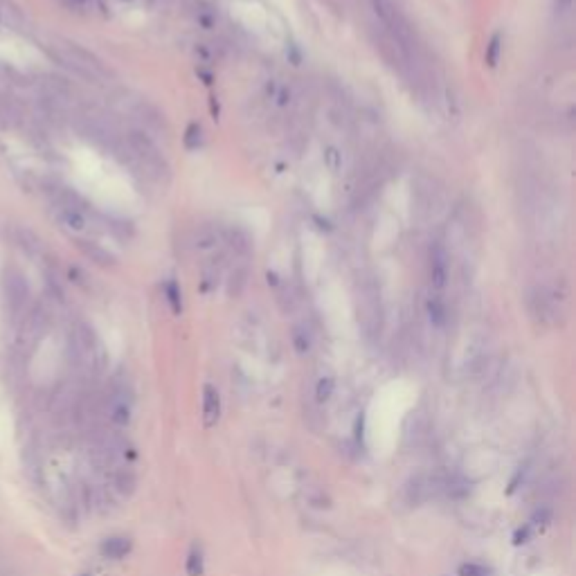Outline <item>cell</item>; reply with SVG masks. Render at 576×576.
<instances>
[{
    "mask_svg": "<svg viewBox=\"0 0 576 576\" xmlns=\"http://www.w3.org/2000/svg\"><path fill=\"white\" fill-rule=\"evenodd\" d=\"M14 244L28 257H32V259H39L43 255V241L39 239L37 232L30 228H14Z\"/></svg>",
    "mask_w": 576,
    "mask_h": 576,
    "instance_id": "8992f818",
    "label": "cell"
},
{
    "mask_svg": "<svg viewBox=\"0 0 576 576\" xmlns=\"http://www.w3.org/2000/svg\"><path fill=\"white\" fill-rule=\"evenodd\" d=\"M128 552H131V540L128 538L113 536V538H106L104 543H101V554H104L106 558H113V561L124 558Z\"/></svg>",
    "mask_w": 576,
    "mask_h": 576,
    "instance_id": "8fae6325",
    "label": "cell"
},
{
    "mask_svg": "<svg viewBox=\"0 0 576 576\" xmlns=\"http://www.w3.org/2000/svg\"><path fill=\"white\" fill-rule=\"evenodd\" d=\"M527 538H529V527H524V529H518V531H515V536H513V543H515V545H520V543H527Z\"/></svg>",
    "mask_w": 576,
    "mask_h": 576,
    "instance_id": "603a6c76",
    "label": "cell"
},
{
    "mask_svg": "<svg viewBox=\"0 0 576 576\" xmlns=\"http://www.w3.org/2000/svg\"><path fill=\"white\" fill-rule=\"evenodd\" d=\"M54 217L59 226L70 232V235H83V232H88V219H86V214L81 210L54 203Z\"/></svg>",
    "mask_w": 576,
    "mask_h": 576,
    "instance_id": "277c9868",
    "label": "cell"
},
{
    "mask_svg": "<svg viewBox=\"0 0 576 576\" xmlns=\"http://www.w3.org/2000/svg\"><path fill=\"white\" fill-rule=\"evenodd\" d=\"M57 48H59V52H54L57 61L66 66L68 70H72L75 75L83 77L86 81H101L108 77V68L104 66V61L97 54H92L90 50L79 46V43L63 39Z\"/></svg>",
    "mask_w": 576,
    "mask_h": 576,
    "instance_id": "6da1fadb",
    "label": "cell"
},
{
    "mask_svg": "<svg viewBox=\"0 0 576 576\" xmlns=\"http://www.w3.org/2000/svg\"><path fill=\"white\" fill-rule=\"evenodd\" d=\"M556 3L561 5V7H570V5H572V0H556Z\"/></svg>",
    "mask_w": 576,
    "mask_h": 576,
    "instance_id": "cb8c5ba5",
    "label": "cell"
},
{
    "mask_svg": "<svg viewBox=\"0 0 576 576\" xmlns=\"http://www.w3.org/2000/svg\"><path fill=\"white\" fill-rule=\"evenodd\" d=\"M165 293H167V299H169V304H171V311L174 313H180L183 311V295H180V288H178V284L176 281H169L167 286H165Z\"/></svg>",
    "mask_w": 576,
    "mask_h": 576,
    "instance_id": "ac0fdd59",
    "label": "cell"
},
{
    "mask_svg": "<svg viewBox=\"0 0 576 576\" xmlns=\"http://www.w3.org/2000/svg\"><path fill=\"white\" fill-rule=\"evenodd\" d=\"M333 388H335L333 378L331 376H322L320 381H317V385H315V399L320 401V403L329 401L331 394H333Z\"/></svg>",
    "mask_w": 576,
    "mask_h": 576,
    "instance_id": "2e32d148",
    "label": "cell"
},
{
    "mask_svg": "<svg viewBox=\"0 0 576 576\" xmlns=\"http://www.w3.org/2000/svg\"><path fill=\"white\" fill-rule=\"evenodd\" d=\"M25 14L12 0H0V25L10 30H23L25 28Z\"/></svg>",
    "mask_w": 576,
    "mask_h": 576,
    "instance_id": "30bf717a",
    "label": "cell"
},
{
    "mask_svg": "<svg viewBox=\"0 0 576 576\" xmlns=\"http://www.w3.org/2000/svg\"><path fill=\"white\" fill-rule=\"evenodd\" d=\"M185 570H187V576H203V552L196 545L189 549Z\"/></svg>",
    "mask_w": 576,
    "mask_h": 576,
    "instance_id": "4fadbf2b",
    "label": "cell"
},
{
    "mask_svg": "<svg viewBox=\"0 0 576 576\" xmlns=\"http://www.w3.org/2000/svg\"><path fill=\"white\" fill-rule=\"evenodd\" d=\"M223 239H226V232H223L221 228L201 226V228H196L192 244H194L196 250H212V248H217Z\"/></svg>",
    "mask_w": 576,
    "mask_h": 576,
    "instance_id": "52a82bcc",
    "label": "cell"
},
{
    "mask_svg": "<svg viewBox=\"0 0 576 576\" xmlns=\"http://www.w3.org/2000/svg\"><path fill=\"white\" fill-rule=\"evenodd\" d=\"M201 126L199 124H189L187 126V133H185V147L187 149H199V144H201Z\"/></svg>",
    "mask_w": 576,
    "mask_h": 576,
    "instance_id": "d6986e66",
    "label": "cell"
},
{
    "mask_svg": "<svg viewBox=\"0 0 576 576\" xmlns=\"http://www.w3.org/2000/svg\"><path fill=\"white\" fill-rule=\"evenodd\" d=\"M81 576H90V574H81Z\"/></svg>",
    "mask_w": 576,
    "mask_h": 576,
    "instance_id": "484cf974",
    "label": "cell"
},
{
    "mask_svg": "<svg viewBox=\"0 0 576 576\" xmlns=\"http://www.w3.org/2000/svg\"><path fill=\"white\" fill-rule=\"evenodd\" d=\"M459 574L461 576H486V570L484 567H479V565H461Z\"/></svg>",
    "mask_w": 576,
    "mask_h": 576,
    "instance_id": "7402d4cb",
    "label": "cell"
},
{
    "mask_svg": "<svg viewBox=\"0 0 576 576\" xmlns=\"http://www.w3.org/2000/svg\"><path fill=\"white\" fill-rule=\"evenodd\" d=\"M226 237H228L230 246L235 248L239 255H248V252H250V237H248L244 230L235 228V230H230Z\"/></svg>",
    "mask_w": 576,
    "mask_h": 576,
    "instance_id": "7c38bea8",
    "label": "cell"
},
{
    "mask_svg": "<svg viewBox=\"0 0 576 576\" xmlns=\"http://www.w3.org/2000/svg\"><path fill=\"white\" fill-rule=\"evenodd\" d=\"M324 160H326V167H329L331 171H338L340 169V153H338V149H326V153H324Z\"/></svg>",
    "mask_w": 576,
    "mask_h": 576,
    "instance_id": "44dd1931",
    "label": "cell"
},
{
    "mask_svg": "<svg viewBox=\"0 0 576 576\" xmlns=\"http://www.w3.org/2000/svg\"><path fill=\"white\" fill-rule=\"evenodd\" d=\"M428 315H430V320H433V324H437V326H441L446 322V306L439 297L428 299Z\"/></svg>",
    "mask_w": 576,
    "mask_h": 576,
    "instance_id": "9a60e30c",
    "label": "cell"
},
{
    "mask_svg": "<svg viewBox=\"0 0 576 576\" xmlns=\"http://www.w3.org/2000/svg\"><path fill=\"white\" fill-rule=\"evenodd\" d=\"M72 3H86V0H72Z\"/></svg>",
    "mask_w": 576,
    "mask_h": 576,
    "instance_id": "d4e9b609",
    "label": "cell"
},
{
    "mask_svg": "<svg viewBox=\"0 0 576 576\" xmlns=\"http://www.w3.org/2000/svg\"><path fill=\"white\" fill-rule=\"evenodd\" d=\"M293 345H295V351L299 356H304L308 354V349H311V338L304 333V331H295L293 335Z\"/></svg>",
    "mask_w": 576,
    "mask_h": 576,
    "instance_id": "ffe728a7",
    "label": "cell"
},
{
    "mask_svg": "<svg viewBox=\"0 0 576 576\" xmlns=\"http://www.w3.org/2000/svg\"><path fill=\"white\" fill-rule=\"evenodd\" d=\"M448 281V270H446V252L439 246L433 250V257H430V284H433L435 290H441Z\"/></svg>",
    "mask_w": 576,
    "mask_h": 576,
    "instance_id": "9c48e42d",
    "label": "cell"
},
{
    "mask_svg": "<svg viewBox=\"0 0 576 576\" xmlns=\"http://www.w3.org/2000/svg\"><path fill=\"white\" fill-rule=\"evenodd\" d=\"M28 122L23 106L10 95L0 92V128L5 131H21Z\"/></svg>",
    "mask_w": 576,
    "mask_h": 576,
    "instance_id": "3957f363",
    "label": "cell"
},
{
    "mask_svg": "<svg viewBox=\"0 0 576 576\" xmlns=\"http://www.w3.org/2000/svg\"><path fill=\"white\" fill-rule=\"evenodd\" d=\"M0 288H3V299L10 306L14 315H19L30 297V284L25 279V275L19 268H5L3 279H0Z\"/></svg>",
    "mask_w": 576,
    "mask_h": 576,
    "instance_id": "7a4b0ae2",
    "label": "cell"
},
{
    "mask_svg": "<svg viewBox=\"0 0 576 576\" xmlns=\"http://www.w3.org/2000/svg\"><path fill=\"white\" fill-rule=\"evenodd\" d=\"M221 417V399L219 392L214 385H205L203 388V426L205 428H214L219 424Z\"/></svg>",
    "mask_w": 576,
    "mask_h": 576,
    "instance_id": "5b68a950",
    "label": "cell"
},
{
    "mask_svg": "<svg viewBox=\"0 0 576 576\" xmlns=\"http://www.w3.org/2000/svg\"><path fill=\"white\" fill-rule=\"evenodd\" d=\"M75 246L79 248V250L88 257V259L92 264H97V266H104V268H108V266H113L115 264V257L110 255L106 248H101L99 244H95V241H88V239H77Z\"/></svg>",
    "mask_w": 576,
    "mask_h": 576,
    "instance_id": "ba28073f",
    "label": "cell"
},
{
    "mask_svg": "<svg viewBox=\"0 0 576 576\" xmlns=\"http://www.w3.org/2000/svg\"><path fill=\"white\" fill-rule=\"evenodd\" d=\"M110 419H113V424H117V426H126L128 421H131V410H128L126 403L117 401V403H113V408H110Z\"/></svg>",
    "mask_w": 576,
    "mask_h": 576,
    "instance_id": "e0dca14e",
    "label": "cell"
},
{
    "mask_svg": "<svg viewBox=\"0 0 576 576\" xmlns=\"http://www.w3.org/2000/svg\"><path fill=\"white\" fill-rule=\"evenodd\" d=\"M500 52H502V34L500 32H495L491 41H488V46H486V63L495 68L497 61H500Z\"/></svg>",
    "mask_w": 576,
    "mask_h": 576,
    "instance_id": "5bb4252c",
    "label": "cell"
}]
</instances>
